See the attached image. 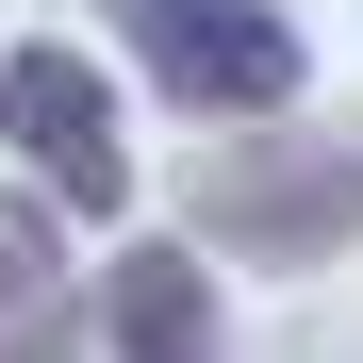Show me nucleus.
I'll return each instance as SVG.
<instances>
[{
  "instance_id": "obj_2",
  "label": "nucleus",
  "mask_w": 363,
  "mask_h": 363,
  "mask_svg": "<svg viewBox=\"0 0 363 363\" xmlns=\"http://www.w3.org/2000/svg\"><path fill=\"white\" fill-rule=\"evenodd\" d=\"M0 149H17L33 199H67V231H83V215H133V116H116V67L67 50V33H17V50H0Z\"/></svg>"
},
{
  "instance_id": "obj_4",
  "label": "nucleus",
  "mask_w": 363,
  "mask_h": 363,
  "mask_svg": "<svg viewBox=\"0 0 363 363\" xmlns=\"http://www.w3.org/2000/svg\"><path fill=\"white\" fill-rule=\"evenodd\" d=\"M83 330H99V363H231L215 248H182V231H133V248L83 281Z\"/></svg>"
},
{
  "instance_id": "obj_1",
  "label": "nucleus",
  "mask_w": 363,
  "mask_h": 363,
  "mask_svg": "<svg viewBox=\"0 0 363 363\" xmlns=\"http://www.w3.org/2000/svg\"><path fill=\"white\" fill-rule=\"evenodd\" d=\"M182 248H215V264H347L363 248V116H248V133H215L199 165H182Z\"/></svg>"
},
{
  "instance_id": "obj_6",
  "label": "nucleus",
  "mask_w": 363,
  "mask_h": 363,
  "mask_svg": "<svg viewBox=\"0 0 363 363\" xmlns=\"http://www.w3.org/2000/svg\"><path fill=\"white\" fill-rule=\"evenodd\" d=\"M264 363H363V314H281Z\"/></svg>"
},
{
  "instance_id": "obj_5",
  "label": "nucleus",
  "mask_w": 363,
  "mask_h": 363,
  "mask_svg": "<svg viewBox=\"0 0 363 363\" xmlns=\"http://www.w3.org/2000/svg\"><path fill=\"white\" fill-rule=\"evenodd\" d=\"M0 363H99L83 330V264H67V199H0Z\"/></svg>"
},
{
  "instance_id": "obj_3",
  "label": "nucleus",
  "mask_w": 363,
  "mask_h": 363,
  "mask_svg": "<svg viewBox=\"0 0 363 363\" xmlns=\"http://www.w3.org/2000/svg\"><path fill=\"white\" fill-rule=\"evenodd\" d=\"M116 33H133V67L165 116H199V133H248V116L297 99V17L281 0H116Z\"/></svg>"
}]
</instances>
